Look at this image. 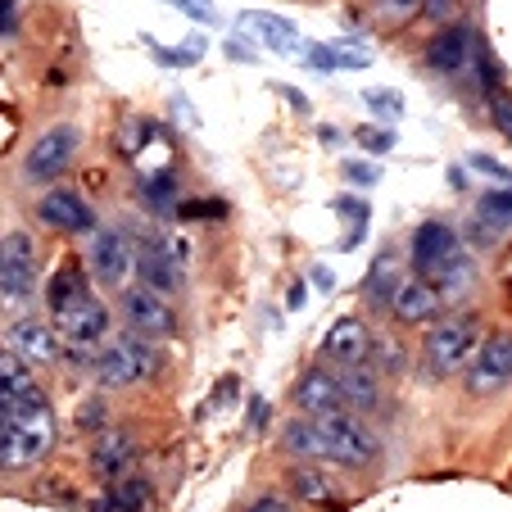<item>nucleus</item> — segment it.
Instances as JSON below:
<instances>
[{"label": "nucleus", "mask_w": 512, "mask_h": 512, "mask_svg": "<svg viewBox=\"0 0 512 512\" xmlns=\"http://www.w3.org/2000/svg\"><path fill=\"white\" fill-rule=\"evenodd\" d=\"M390 309H395L399 322H431L435 309H440V295H435L426 281H399Z\"/></svg>", "instance_id": "nucleus-18"}, {"label": "nucleus", "mask_w": 512, "mask_h": 512, "mask_svg": "<svg viewBox=\"0 0 512 512\" xmlns=\"http://www.w3.org/2000/svg\"><path fill=\"white\" fill-rule=\"evenodd\" d=\"M155 368H159V354L150 349V340L136 336V331L114 340V345H105L96 358V377L105 381V386H132V381L150 377Z\"/></svg>", "instance_id": "nucleus-3"}, {"label": "nucleus", "mask_w": 512, "mask_h": 512, "mask_svg": "<svg viewBox=\"0 0 512 512\" xmlns=\"http://www.w3.org/2000/svg\"><path fill=\"white\" fill-rule=\"evenodd\" d=\"M381 10H386L390 19H413V14L422 10V0H381Z\"/></svg>", "instance_id": "nucleus-36"}, {"label": "nucleus", "mask_w": 512, "mask_h": 512, "mask_svg": "<svg viewBox=\"0 0 512 512\" xmlns=\"http://www.w3.org/2000/svg\"><path fill=\"white\" fill-rule=\"evenodd\" d=\"M268 417V408H263V399H254V408H250V422H263Z\"/></svg>", "instance_id": "nucleus-40"}, {"label": "nucleus", "mask_w": 512, "mask_h": 512, "mask_svg": "<svg viewBox=\"0 0 512 512\" xmlns=\"http://www.w3.org/2000/svg\"><path fill=\"white\" fill-rule=\"evenodd\" d=\"M59 331H64V340H68L73 349H91V345H96V340L109 331L105 304H100V300H82L78 309L59 313Z\"/></svg>", "instance_id": "nucleus-15"}, {"label": "nucleus", "mask_w": 512, "mask_h": 512, "mask_svg": "<svg viewBox=\"0 0 512 512\" xmlns=\"http://www.w3.org/2000/svg\"><path fill=\"white\" fill-rule=\"evenodd\" d=\"M136 458V445H132V435H100L96 440V454H91V463H96L100 476H109V481H118V476H127V467H132Z\"/></svg>", "instance_id": "nucleus-20"}, {"label": "nucleus", "mask_w": 512, "mask_h": 512, "mask_svg": "<svg viewBox=\"0 0 512 512\" xmlns=\"http://www.w3.org/2000/svg\"><path fill=\"white\" fill-rule=\"evenodd\" d=\"M123 318H127V327L145 340L177 336V313L164 304V295H155V290H145V286L123 295Z\"/></svg>", "instance_id": "nucleus-7"}, {"label": "nucleus", "mask_w": 512, "mask_h": 512, "mask_svg": "<svg viewBox=\"0 0 512 512\" xmlns=\"http://www.w3.org/2000/svg\"><path fill=\"white\" fill-rule=\"evenodd\" d=\"M336 377H340V390H345V408H377L381 386H377L372 363H349V368H340Z\"/></svg>", "instance_id": "nucleus-19"}, {"label": "nucleus", "mask_w": 512, "mask_h": 512, "mask_svg": "<svg viewBox=\"0 0 512 512\" xmlns=\"http://www.w3.org/2000/svg\"><path fill=\"white\" fill-rule=\"evenodd\" d=\"M490 114H494V127H499V132L512 141V96H499V91H494Z\"/></svg>", "instance_id": "nucleus-31"}, {"label": "nucleus", "mask_w": 512, "mask_h": 512, "mask_svg": "<svg viewBox=\"0 0 512 512\" xmlns=\"http://www.w3.org/2000/svg\"><path fill=\"white\" fill-rule=\"evenodd\" d=\"M476 331H481V322H476L472 313L435 322V327L426 331V340H422L426 368H431L435 377H449V372H458L467 358L476 354Z\"/></svg>", "instance_id": "nucleus-2"}, {"label": "nucleus", "mask_w": 512, "mask_h": 512, "mask_svg": "<svg viewBox=\"0 0 512 512\" xmlns=\"http://www.w3.org/2000/svg\"><path fill=\"white\" fill-rule=\"evenodd\" d=\"M458 259V236L449 223H422L413 232V268L422 272H445Z\"/></svg>", "instance_id": "nucleus-9"}, {"label": "nucleus", "mask_w": 512, "mask_h": 512, "mask_svg": "<svg viewBox=\"0 0 512 512\" xmlns=\"http://www.w3.org/2000/svg\"><path fill=\"white\" fill-rule=\"evenodd\" d=\"M290 485H295V494H300V499H313V503L331 499V481H322L313 467H295V472H290Z\"/></svg>", "instance_id": "nucleus-28"}, {"label": "nucleus", "mask_w": 512, "mask_h": 512, "mask_svg": "<svg viewBox=\"0 0 512 512\" xmlns=\"http://www.w3.org/2000/svg\"><path fill=\"white\" fill-rule=\"evenodd\" d=\"M173 10H182L186 19L195 23H218V10H213V0H168Z\"/></svg>", "instance_id": "nucleus-29"}, {"label": "nucleus", "mask_w": 512, "mask_h": 512, "mask_svg": "<svg viewBox=\"0 0 512 512\" xmlns=\"http://www.w3.org/2000/svg\"><path fill=\"white\" fill-rule=\"evenodd\" d=\"M0 32H14V0H0Z\"/></svg>", "instance_id": "nucleus-38"}, {"label": "nucleus", "mask_w": 512, "mask_h": 512, "mask_svg": "<svg viewBox=\"0 0 512 512\" xmlns=\"http://www.w3.org/2000/svg\"><path fill=\"white\" fill-rule=\"evenodd\" d=\"M136 272H141L145 290H155V295H168V290H177V281H182V263L164 250V241L145 245V250L136 254Z\"/></svg>", "instance_id": "nucleus-17"}, {"label": "nucleus", "mask_w": 512, "mask_h": 512, "mask_svg": "<svg viewBox=\"0 0 512 512\" xmlns=\"http://www.w3.org/2000/svg\"><path fill=\"white\" fill-rule=\"evenodd\" d=\"M286 449L290 454H304V458H327L322 454V435L313 426V417H300V422L286 426Z\"/></svg>", "instance_id": "nucleus-25"}, {"label": "nucleus", "mask_w": 512, "mask_h": 512, "mask_svg": "<svg viewBox=\"0 0 512 512\" xmlns=\"http://www.w3.org/2000/svg\"><path fill=\"white\" fill-rule=\"evenodd\" d=\"M37 286V254L23 232L0 236V295L10 300H28Z\"/></svg>", "instance_id": "nucleus-6"}, {"label": "nucleus", "mask_w": 512, "mask_h": 512, "mask_svg": "<svg viewBox=\"0 0 512 512\" xmlns=\"http://www.w3.org/2000/svg\"><path fill=\"white\" fill-rule=\"evenodd\" d=\"M295 404L309 417H327V413H345V390H340V377L327 368H309L295 386Z\"/></svg>", "instance_id": "nucleus-10"}, {"label": "nucleus", "mask_w": 512, "mask_h": 512, "mask_svg": "<svg viewBox=\"0 0 512 512\" xmlns=\"http://www.w3.org/2000/svg\"><path fill=\"white\" fill-rule=\"evenodd\" d=\"M145 200L155 204V209H168V200H173V177L159 173L155 182H145Z\"/></svg>", "instance_id": "nucleus-30"}, {"label": "nucleus", "mask_w": 512, "mask_h": 512, "mask_svg": "<svg viewBox=\"0 0 512 512\" xmlns=\"http://www.w3.org/2000/svg\"><path fill=\"white\" fill-rule=\"evenodd\" d=\"M358 141H363V150H372V155H386V150H395V136L377 132V127H363V132H358Z\"/></svg>", "instance_id": "nucleus-34"}, {"label": "nucleus", "mask_w": 512, "mask_h": 512, "mask_svg": "<svg viewBox=\"0 0 512 512\" xmlns=\"http://www.w3.org/2000/svg\"><path fill=\"white\" fill-rule=\"evenodd\" d=\"M223 200H191V204H182V218L191 223V218H223Z\"/></svg>", "instance_id": "nucleus-33"}, {"label": "nucleus", "mask_w": 512, "mask_h": 512, "mask_svg": "<svg viewBox=\"0 0 512 512\" xmlns=\"http://www.w3.org/2000/svg\"><path fill=\"white\" fill-rule=\"evenodd\" d=\"M476 209H481L485 223L508 227L512 223V186H494V191H485L481 200H476Z\"/></svg>", "instance_id": "nucleus-26"}, {"label": "nucleus", "mask_w": 512, "mask_h": 512, "mask_svg": "<svg viewBox=\"0 0 512 512\" xmlns=\"http://www.w3.org/2000/svg\"><path fill=\"white\" fill-rule=\"evenodd\" d=\"M422 10L431 14V19H445V14L454 10V0H422Z\"/></svg>", "instance_id": "nucleus-37"}, {"label": "nucleus", "mask_w": 512, "mask_h": 512, "mask_svg": "<svg viewBox=\"0 0 512 512\" xmlns=\"http://www.w3.org/2000/svg\"><path fill=\"white\" fill-rule=\"evenodd\" d=\"M472 168H476V173H490V177H499V182H508V186H512V168H503L499 159H490V155H472Z\"/></svg>", "instance_id": "nucleus-35"}, {"label": "nucleus", "mask_w": 512, "mask_h": 512, "mask_svg": "<svg viewBox=\"0 0 512 512\" xmlns=\"http://www.w3.org/2000/svg\"><path fill=\"white\" fill-rule=\"evenodd\" d=\"M78 127H50V132L37 136V145L28 150V164H23V173L32 177V182H50V177H59L68 164H73V150H78Z\"/></svg>", "instance_id": "nucleus-5"}, {"label": "nucleus", "mask_w": 512, "mask_h": 512, "mask_svg": "<svg viewBox=\"0 0 512 512\" xmlns=\"http://www.w3.org/2000/svg\"><path fill=\"white\" fill-rule=\"evenodd\" d=\"M322 349H327V358H336L340 368H349V363H368L372 358V331L358 318H340L336 327L327 331Z\"/></svg>", "instance_id": "nucleus-13"}, {"label": "nucleus", "mask_w": 512, "mask_h": 512, "mask_svg": "<svg viewBox=\"0 0 512 512\" xmlns=\"http://www.w3.org/2000/svg\"><path fill=\"white\" fill-rule=\"evenodd\" d=\"M50 445H55V417H50L41 390L0 417V472H19V467L41 463Z\"/></svg>", "instance_id": "nucleus-1"}, {"label": "nucleus", "mask_w": 512, "mask_h": 512, "mask_svg": "<svg viewBox=\"0 0 512 512\" xmlns=\"http://www.w3.org/2000/svg\"><path fill=\"white\" fill-rule=\"evenodd\" d=\"M41 223L55 227V232H91V209L78 191H68V186H55V191L41 195Z\"/></svg>", "instance_id": "nucleus-11"}, {"label": "nucleus", "mask_w": 512, "mask_h": 512, "mask_svg": "<svg viewBox=\"0 0 512 512\" xmlns=\"http://www.w3.org/2000/svg\"><path fill=\"white\" fill-rule=\"evenodd\" d=\"M313 64H318V68H368L372 64V50L368 46H354V41H331V46L313 50Z\"/></svg>", "instance_id": "nucleus-24"}, {"label": "nucleus", "mask_w": 512, "mask_h": 512, "mask_svg": "<svg viewBox=\"0 0 512 512\" xmlns=\"http://www.w3.org/2000/svg\"><path fill=\"white\" fill-rule=\"evenodd\" d=\"M508 381H512V331H494L476 349V363L467 372V390L472 395H490V390L508 386Z\"/></svg>", "instance_id": "nucleus-8"}, {"label": "nucleus", "mask_w": 512, "mask_h": 512, "mask_svg": "<svg viewBox=\"0 0 512 512\" xmlns=\"http://www.w3.org/2000/svg\"><path fill=\"white\" fill-rule=\"evenodd\" d=\"M345 177H349L354 186H377V182H381V168H377V164H358V159H349V164H345Z\"/></svg>", "instance_id": "nucleus-32"}, {"label": "nucleus", "mask_w": 512, "mask_h": 512, "mask_svg": "<svg viewBox=\"0 0 512 512\" xmlns=\"http://www.w3.org/2000/svg\"><path fill=\"white\" fill-rule=\"evenodd\" d=\"M245 512H286V503L281 499H259V503H250Z\"/></svg>", "instance_id": "nucleus-39"}, {"label": "nucleus", "mask_w": 512, "mask_h": 512, "mask_svg": "<svg viewBox=\"0 0 512 512\" xmlns=\"http://www.w3.org/2000/svg\"><path fill=\"white\" fill-rule=\"evenodd\" d=\"M46 300H50V309H55V318H59V313H68V309H78L82 300H91V295H87V281H82V272H78V263H64V268L50 277Z\"/></svg>", "instance_id": "nucleus-22"}, {"label": "nucleus", "mask_w": 512, "mask_h": 512, "mask_svg": "<svg viewBox=\"0 0 512 512\" xmlns=\"http://www.w3.org/2000/svg\"><path fill=\"white\" fill-rule=\"evenodd\" d=\"M363 105H368L377 118H386V123H395V118H404V96H399V91L372 87V91H363Z\"/></svg>", "instance_id": "nucleus-27"}, {"label": "nucleus", "mask_w": 512, "mask_h": 512, "mask_svg": "<svg viewBox=\"0 0 512 512\" xmlns=\"http://www.w3.org/2000/svg\"><path fill=\"white\" fill-rule=\"evenodd\" d=\"M313 426H318L322 435V454L331 458V463H368L372 454H377V440H372L363 426L354 422L349 413H327V417H313Z\"/></svg>", "instance_id": "nucleus-4"}, {"label": "nucleus", "mask_w": 512, "mask_h": 512, "mask_svg": "<svg viewBox=\"0 0 512 512\" xmlns=\"http://www.w3.org/2000/svg\"><path fill=\"white\" fill-rule=\"evenodd\" d=\"M476 50V37L472 28H463V23H454V28H445L440 37L431 41V50H426V59H431V68H440V73H463L467 59H472Z\"/></svg>", "instance_id": "nucleus-16"}, {"label": "nucleus", "mask_w": 512, "mask_h": 512, "mask_svg": "<svg viewBox=\"0 0 512 512\" xmlns=\"http://www.w3.org/2000/svg\"><path fill=\"white\" fill-rule=\"evenodd\" d=\"M236 28L245 32V37H254V46L272 50V55H295L300 50V32H295V23L281 19V14H241V23Z\"/></svg>", "instance_id": "nucleus-12"}, {"label": "nucleus", "mask_w": 512, "mask_h": 512, "mask_svg": "<svg viewBox=\"0 0 512 512\" xmlns=\"http://www.w3.org/2000/svg\"><path fill=\"white\" fill-rule=\"evenodd\" d=\"M14 349H19V358H28V363H55L59 358V340L46 322H19V327H14Z\"/></svg>", "instance_id": "nucleus-21"}, {"label": "nucleus", "mask_w": 512, "mask_h": 512, "mask_svg": "<svg viewBox=\"0 0 512 512\" xmlns=\"http://www.w3.org/2000/svg\"><path fill=\"white\" fill-rule=\"evenodd\" d=\"M150 508V481L145 476H118L114 494L100 499V512H145Z\"/></svg>", "instance_id": "nucleus-23"}, {"label": "nucleus", "mask_w": 512, "mask_h": 512, "mask_svg": "<svg viewBox=\"0 0 512 512\" xmlns=\"http://www.w3.org/2000/svg\"><path fill=\"white\" fill-rule=\"evenodd\" d=\"M91 263H96V277L105 281V286H118V281H127V272L136 268V254L123 232H100L96 245H91Z\"/></svg>", "instance_id": "nucleus-14"}]
</instances>
